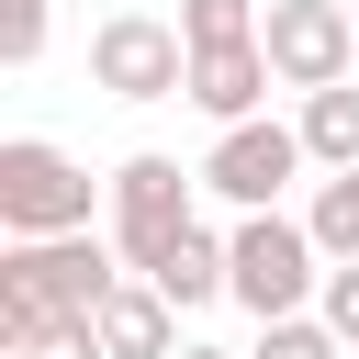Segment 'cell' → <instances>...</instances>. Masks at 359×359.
<instances>
[{"label": "cell", "mask_w": 359, "mask_h": 359, "mask_svg": "<svg viewBox=\"0 0 359 359\" xmlns=\"http://www.w3.org/2000/svg\"><path fill=\"white\" fill-rule=\"evenodd\" d=\"M303 224H314V247H325V258H359V168H325V180H314V202H303Z\"/></svg>", "instance_id": "cell-12"}, {"label": "cell", "mask_w": 359, "mask_h": 359, "mask_svg": "<svg viewBox=\"0 0 359 359\" xmlns=\"http://www.w3.org/2000/svg\"><path fill=\"white\" fill-rule=\"evenodd\" d=\"M247 359H348V337H337L325 314H280V325H258Z\"/></svg>", "instance_id": "cell-15"}, {"label": "cell", "mask_w": 359, "mask_h": 359, "mask_svg": "<svg viewBox=\"0 0 359 359\" xmlns=\"http://www.w3.org/2000/svg\"><path fill=\"white\" fill-rule=\"evenodd\" d=\"M101 348H112V359H180V303H168L157 280H123V292L101 303Z\"/></svg>", "instance_id": "cell-9"}, {"label": "cell", "mask_w": 359, "mask_h": 359, "mask_svg": "<svg viewBox=\"0 0 359 359\" xmlns=\"http://www.w3.org/2000/svg\"><path fill=\"white\" fill-rule=\"evenodd\" d=\"M258 22H269L258 0H180V34H191V56H202V45H258Z\"/></svg>", "instance_id": "cell-14"}, {"label": "cell", "mask_w": 359, "mask_h": 359, "mask_svg": "<svg viewBox=\"0 0 359 359\" xmlns=\"http://www.w3.org/2000/svg\"><path fill=\"white\" fill-rule=\"evenodd\" d=\"M90 90H112V101H191V34L157 22V11L90 22Z\"/></svg>", "instance_id": "cell-5"}, {"label": "cell", "mask_w": 359, "mask_h": 359, "mask_svg": "<svg viewBox=\"0 0 359 359\" xmlns=\"http://www.w3.org/2000/svg\"><path fill=\"white\" fill-rule=\"evenodd\" d=\"M292 135H303L314 168H359V90H348V79H337V90H303Z\"/></svg>", "instance_id": "cell-10"}, {"label": "cell", "mask_w": 359, "mask_h": 359, "mask_svg": "<svg viewBox=\"0 0 359 359\" xmlns=\"http://www.w3.org/2000/svg\"><path fill=\"white\" fill-rule=\"evenodd\" d=\"M180 359H247V348H213V337H180Z\"/></svg>", "instance_id": "cell-18"}, {"label": "cell", "mask_w": 359, "mask_h": 359, "mask_svg": "<svg viewBox=\"0 0 359 359\" xmlns=\"http://www.w3.org/2000/svg\"><path fill=\"white\" fill-rule=\"evenodd\" d=\"M258 45H269L280 90H337V79L359 67V11H348V0H269Z\"/></svg>", "instance_id": "cell-7"}, {"label": "cell", "mask_w": 359, "mask_h": 359, "mask_svg": "<svg viewBox=\"0 0 359 359\" xmlns=\"http://www.w3.org/2000/svg\"><path fill=\"white\" fill-rule=\"evenodd\" d=\"M269 90H280L269 45H202L191 56V112H213V123H258Z\"/></svg>", "instance_id": "cell-8"}, {"label": "cell", "mask_w": 359, "mask_h": 359, "mask_svg": "<svg viewBox=\"0 0 359 359\" xmlns=\"http://www.w3.org/2000/svg\"><path fill=\"white\" fill-rule=\"evenodd\" d=\"M303 168H314V157H303V135L258 112V123H224V135H213L202 191H213V202H236V213H280V191H292Z\"/></svg>", "instance_id": "cell-6"}, {"label": "cell", "mask_w": 359, "mask_h": 359, "mask_svg": "<svg viewBox=\"0 0 359 359\" xmlns=\"http://www.w3.org/2000/svg\"><path fill=\"white\" fill-rule=\"evenodd\" d=\"M224 269H236V303H247L258 325L314 314V292H325V247H314V224H303V213H236Z\"/></svg>", "instance_id": "cell-2"}, {"label": "cell", "mask_w": 359, "mask_h": 359, "mask_svg": "<svg viewBox=\"0 0 359 359\" xmlns=\"http://www.w3.org/2000/svg\"><path fill=\"white\" fill-rule=\"evenodd\" d=\"M157 292H168L180 314H202V303H236V269H224V236H202V224H191V236H180V258L157 269Z\"/></svg>", "instance_id": "cell-11"}, {"label": "cell", "mask_w": 359, "mask_h": 359, "mask_svg": "<svg viewBox=\"0 0 359 359\" xmlns=\"http://www.w3.org/2000/svg\"><path fill=\"white\" fill-rule=\"evenodd\" d=\"M348 11H359V0H348Z\"/></svg>", "instance_id": "cell-19"}, {"label": "cell", "mask_w": 359, "mask_h": 359, "mask_svg": "<svg viewBox=\"0 0 359 359\" xmlns=\"http://www.w3.org/2000/svg\"><path fill=\"white\" fill-rule=\"evenodd\" d=\"M90 191H112V180H90L67 146H45V135L0 146V236H90Z\"/></svg>", "instance_id": "cell-4"}, {"label": "cell", "mask_w": 359, "mask_h": 359, "mask_svg": "<svg viewBox=\"0 0 359 359\" xmlns=\"http://www.w3.org/2000/svg\"><path fill=\"white\" fill-rule=\"evenodd\" d=\"M0 359H112V348H101V314H56V325H11Z\"/></svg>", "instance_id": "cell-13"}, {"label": "cell", "mask_w": 359, "mask_h": 359, "mask_svg": "<svg viewBox=\"0 0 359 359\" xmlns=\"http://www.w3.org/2000/svg\"><path fill=\"white\" fill-rule=\"evenodd\" d=\"M123 280L135 269H123L112 236H0V337L56 325V314H101Z\"/></svg>", "instance_id": "cell-1"}, {"label": "cell", "mask_w": 359, "mask_h": 359, "mask_svg": "<svg viewBox=\"0 0 359 359\" xmlns=\"http://www.w3.org/2000/svg\"><path fill=\"white\" fill-rule=\"evenodd\" d=\"M191 180L202 168H180V157H157V146H135L123 168H112V247H123V269L135 280H157L168 258H180V236H191Z\"/></svg>", "instance_id": "cell-3"}, {"label": "cell", "mask_w": 359, "mask_h": 359, "mask_svg": "<svg viewBox=\"0 0 359 359\" xmlns=\"http://www.w3.org/2000/svg\"><path fill=\"white\" fill-rule=\"evenodd\" d=\"M314 314L359 348V258H325V292H314Z\"/></svg>", "instance_id": "cell-17"}, {"label": "cell", "mask_w": 359, "mask_h": 359, "mask_svg": "<svg viewBox=\"0 0 359 359\" xmlns=\"http://www.w3.org/2000/svg\"><path fill=\"white\" fill-rule=\"evenodd\" d=\"M45 56V0H0V67H34Z\"/></svg>", "instance_id": "cell-16"}]
</instances>
